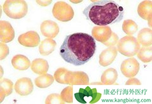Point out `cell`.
Masks as SVG:
<instances>
[{"label": "cell", "instance_id": "cell-1", "mask_svg": "<svg viewBox=\"0 0 152 104\" xmlns=\"http://www.w3.org/2000/svg\"><path fill=\"white\" fill-rule=\"evenodd\" d=\"M96 50V42L93 36L76 32L66 36L60 48V55L66 62L79 66L88 62Z\"/></svg>", "mask_w": 152, "mask_h": 104}, {"label": "cell", "instance_id": "cell-2", "mask_svg": "<svg viewBox=\"0 0 152 104\" xmlns=\"http://www.w3.org/2000/svg\"><path fill=\"white\" fill-rule=\"evenodd\" d=\"M83 13L95 25L106 26L121 22L124 15V10L114 1L102 0L90 4Z\"/></svg>", "mask_w": 152, "mask_h": 104}, {"label": "cell", "instance_id": "cell-3", "mask_svg": "<svg viewBox=\"0 0 152 104\" xmlns=\"http://www.w3.org/2000/svg\"><path fill=\"white\" fill-rule=\"evenodd\" d=\"M3 11L6 15L13 19L24 17L28 12V6L23 0H7L3 4Z\"/></svg>", "mask_w": 152, "mask_h": 104}, {"label": "cell", "instance_id": "cell-4", "mask_svg": "<svg viewBox=\"0 0 152 104\" xmlns=\"http://www.w3.org/2000/svg\"><path fill=\"white\" fill-rule=\"evenodd\" d=\"M140 49V45L136 37L132 36L123 37L117 42V51L127 57L136 55Z\"/></svg>", "mask_w": 152, "mask_h": 104}, {"label": "cell", "instance_id": "cell-5", "mask_svg": "<svg viewBox=\"0 0 152 104\" xmlns=\"http://www.w3.org/2000/svg\"><path fill=\"white\" fill-rule=\"evenodd\" d=\"M52 13L57 20L64 22L71 21L74 16L72 7L64 1L56 2L54 4Z\"/></svg>", "mask_w": 152, "mask_h": 104}, {"label": "cell", "instance_id": "cell-6", "mask_svg": "<svg viewBox=\"0 0 152 104\" xmlns=\"http://www.w3.org/2000/svg\"><path fill=\"white\" fill-rule=\"evenodd\" d=\"M121 70L126 78L134 77L140 70V64L134 58L131 57L124 60L121 65Z\"/></svg>", "mask_w": 152, "mask_h": 104}, {"label": "cell", "instance_id": "cell-7", "mask_svg": "<svg viewBox=\"0 0 152 104\" xmlns=\"http://www.w3.org/2000/svg\"><path fill=\"white\" fill-rule=\"evenodd\" d=\"M18 41L23 46L34 48L39 45L40 37L36 31H28L19 36Z\"/></svg>", "mask_w": 152, "mask_h": 104}, {"label": "cell", "instance_id": "cell-8", "mask_svg": "<svg viewBox=\"0 0 152 104\" xmlns=\"http://www.w3.org/2000/svg\"><path fill=\"white\" fill-rule=\"evenodd\" d=\"M65 82L69 85H86L89 84L88 75L84 72H72L68 70Z\"/></svg>", "mask_w": 152, "mask_h": 104}, {"label": "cell", "instance_id": "cell-9", "mask_svg": "<svg viewBox=\"0 0 152 104\" xmlns=\"http://www.w3.org/2000/svg\"><path fill=\"white\" fill-rule=\"evenodd\" d=\"M15 92L21 96H27L30 94L34 89L32 80L28 78L18 79L15 84Z\"/></svg>", "mask_w": 152, "mask_h": 104}, {"label": "cell", "instance_id": "cell-10", "mask_svg": "<svg viewBox=\"0 0 152 104\" xmlns=\"http://www.w3.org/2000/svg\"><path fill=\"white\" fill-rule=\"evenodd\" d=\"M14 37L15 31L11 23L7 21H0V41L7 43L12 41Z\"/></svg>", "mask_w": 152, "mask_h": 104}, {"label": "cell", "instance_id": "cell-11", "mask_svg": "<svg viewBox=\"0 0 152 104\" xmlns=\"http://www.w3.org/2000/svg\"><path fill=\"white\" fill-rule=\"evenodd\" d=\"M40 29L42 35L51 39L56 37L60 31L58 25L52 21L42 22L40 26Z\"/></svg>", "mask_w": 152, "mask_h": 104}, {"label": "cell", "instance_id": "cell-12", "mask_svg": "<svg viewBox=\"0 0 152 104\" xmlns=\"http://www.w3.org/2000/svg\"><path fill=\"white\" fill-rule=\"evenodd\" d=\"M118 51L116 47L110 46L103 50L99 55V64L103 67H107L113 63L117 56Z\"/></svg>", "mask_w": 152, "mask_h": 104}, {"label": "cell", "instance_id": "cell-13", "mask_svg": "<svg viewBox=\"0 0 152 104\" xmlns=\"http://www.w3.org/2000/svg\"><path fill=\"white\" fill-rule=\"evenodd\" d=\"M112 32L111 28L108 26H96L92 29V36L94 40L103 43L110 38Z\"/></svg>", "mask_w": 152, "mask_h": 104}, {"label": "cell", "instance_id": "cell-14", "mask_svg": "<svg viewBox=\"0 0 152 104\" xmlns=\"http://www.w3.org/2000/svg\"><path fill=\"white\" fill-rule=\"evenodd\" d=\"M137 13L142 19L148 21L152 20V1H143L137 7Z\"/></svg>", "mask_w": 152, "mask_h": 104}, {"label": "cell", "instance_id": "cell-15", "mask_svg": "<svg viewBox=\"0 0 152 104\" xmlns=\"http://www.w3.org/2000/svg\"><path fill=\"white\" fill-rule=\"evenodd\" d=\"M12 64L15 69L19 70H26L31 67V61L26 56L17 55L12 59Z\"/></svg>", "mask_w": 152, "mask_h": 104}, {"label": "cell", "instance_id": "cell-16", "mask_svg": "<svg viewBox=\"0 0 152 104\" xmlns=\"http://www.w3.org/2000/svg\"><path fill=\"white\" fill-rule=\"evenodd\" d=\"M31 70L35 74L42 75L46 74L49 69V64L47 61L42 59H37L31 63Z\"/></svg>", "mask_w": 152, "mask_h": 104}, {"label": "cell", "instance_id": "cell-17", "mask_svg": "<svg viewBox=\"0 0 152 104\" xmlns=\"http://www.w3.org/2000/svg\"><path fill=\"white\" fill-rule=\"evenodd\" d=\"M56 46V42L51 38L45 39L42 41L39 47V53L41 55L47 56L53 52Z\"/></svg>", "mask_w": 152, "mask_h": 104}, {"label": "cell", "instance_id": "cell-18", "mask_svg": "<svg viewBox=\"0 0 152 104\" xmlns=\"http://www.w3.org/2000/svg\"><path fill=\"white\" fill-rule=\"evenodd\" d=\"M137 42L143 46H149L152 45V30L148 28L141 29L137 34Z\"/></svg>", "mask_w": 152, "mask_h": 104}, {"label": "cell", "instance_id": "cell-19", "mask_svg": "<svg viewBox=\"0 0 152 104\" xmlns=\"http://www.w3.org/2000/svg\"><path fill=\"white\" fill-rule=\"evenodd\" d=\"M118 78L117 71L113 68L108 69L104 70L101 77V81L105 85H111L114 84Z\"/></svg>", "mask_w": 152, "mask_h": 104}, {"label": "cell", "instance_id": "cell-20", "mask_svg": "<svg viewBox=\"0 0 152 104\" xmlns=\"http://www.w3.org/2000/svg\"><path fill=\"white\" fill-rule=\"evenodd\" d=\"M55 78L49 74H45L39 75L35 79L36 86L39 88H46L50 86L53 83Z\"/></svg>", "mask_w": 152, "mask_h": 104}, {"label": "cell", "instance_id": "cell-21", "mask_svg": "<svg viewBox=\"0 0 152 104\" xmlns=\"http://www.w3.org/2000/svg\"><path fill=\"white\" fill-rule=\"evenodd\" d=\"M137 56L142 62H150L152 60V47L149 46L140 48V50L137 52Z\"/></svg>", "mask_w": 152, "mask_h": 104}, {"label": "cell", "instance_id": "cell-22", "mask_svg": "<svg viewBox=\"0 0 152 104\" xmlns=\"http://www.w3.org/2000/svg\"><path fill=\"white\" fill-rule=\"evenodd\" d=\"M137 23L132 20L128 19L125 20L122 24V30L126 34L129 36H132L137 31Z\"/></svg>", "mask_w": 152, "mask_h": 104}, {"label": "cell", "instance_id": "cell-23", "mask_svg": "<svg viewBox=\"0 0 152 104\" xmlns=\"http://www.w3.org/2000/svg\"><path fill=\"white\" fill-rule=\"evenodd\" d=\"M13 87V83L10 79L3 78L0 80V92H3L6 97L12 93Z\"/></svg>", "mask_w": 152, "mask_h": 104}, {"label": "cell", "instance_id": "cell-24", "mask_svg": "<svg viewBox=\"0 0 152 104\" xmlns=\"http://www.w3.org/2000/svg\"><path fill=\"white\" fill-rule=\"evenodd\" d=\"M61 98L62 100L66 103H73V87L72 86H69L65 88L60 94Z\"/></svg>", "mask_w": 152, "mask_h": 104}, {"label": "cell", "instance_id": "cell-25", "mask_svg": "<svg viewBox=\"0 0 152 104\" xmlns=\"http://www.w3.org/2000/svg\"><path fill=\"white\" fill-rule=\"evenodd\" d=\"M67 72L68 70L63 67H60L57 69L55 72L53 76L56 81L60 84H66L65 79Z\"/></svg>", "mask_w": 152, "mask_h": 104}, {"label": "cell", "instance_id": "cell-26", "mask_svg": "<svg viewBox=\"0 0 152 104\" xmlns=\"http://www.w3.org/2000/svg\"><path fill=\"white\" fill-rule=\"evenodd\" d=\"M46 104H51V103H60L63 104L65 103V102L61 98V96L58 94H51L48 96L47 98L45 100Z\"/></svg>", "mask_w": 152, "mask_h": 104}, {"label": "cell", "instance_id": "cell-27", "mask_svg": "<svg viewBox=\"0 0 152 104\" xmlns=\"http://www.w3.org/2000/svg\"><path fill=\"white\" fill-rule=\"evenodd\" d=\"M9 54V48L4 42H0V60L5 59Z\"/></svg>", "mask_w": 152, "mask_h": 104}, {"label": "cell", "instance_id": "cell-28", "mask_svg": "<svg viewBox=\"0 0 152 104\" xmlns=\"http://www.w3.org/2000/svg\"><path fill=\"white\" fill-rule=\"evenodd\" d=\"M118 41V36L115 34V32H112V35L110 36V38L108 39V41H107L106 42H103V44L108 47L110 46H114V45H115Z\"/></svg>", "mask_w": 152, "mask_h": 104}, {"label": "cell", "instance_id": "cell-29", "mask_svg": "<svg viewBox=\"0 0 152 104\" xmlns=\"http://www.w3.org/2000/svg\"><path fill=\"white\" fill-rule=\"evenodd\" d=\"M141 83L140 80L134 78H131L127 80L126 83V85H141Z\"/></svg>", "mask_w": 152, "mask_h": 104}, {"label": "cell", "instance_id": "cell-30", "mask_svg": "<svg viewBox=\"0 0 152 104\" xmlns=\"http://www.w3.org/2000/svg\"><path fill=\"white\" fill-rule=\"evenodd\" d=\"M52 1H51V0H49V1H38V0H37L36 1L37 3L42 7L48 6L50 4H51L52 3Z\"/></svg>", "mask_w": 152, "mask_h": 104}]
</instances>
